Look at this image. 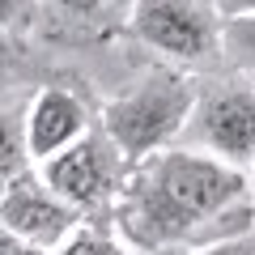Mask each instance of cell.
Here are the masks:
<instances>
[{"label": "cell", "mask_w": 255, "mask_h": 255, "mask_svg": "<svg viewBox=\"0 0 255 255\" xmlns=\"http://www.w3.org/2000/svg\"><path fill=\"white\" fill-rule=\"evenodd\" d=\"M111 226L136 255H196L255 234V191L247 170L170 145L132 162Z\"/></svg>", "instance_id": "cell-1"}, {"label": "cell", "mask_w": 255, "mask_h": 255, "mask_svg": "<svg viewBox=\"0 0 255 255\" xmlns=\"http://www.w3.org/2000/svg\"><path fill=\"white\" fill-rule=\"evenodd\" d=\"M196 90H200V77L174 64H157L124 94L102 102L98 124L128 162H140L157 149H170L183 136L191 107H196Z\"/></svg>", "instance_id": "cell-2"}, {"label": "cell", "mask_w": 255, "mask_h": 255, "mask_svg": "<svg viewBox=\"0 0 255 255\" xmlns=\"http://www.w3.org/2000/svg\"><path fill=\"white\" fill-rule=\"evenodd\" d=\"M183 149L230 162L238 170L255 166V81L238 73H213L200 77L196 107L179 136Z\"/></svg>", "instance_id": "cell-3"}, {"label": "cell", "mask_w": 255, "mask_h": 255, "mask_svg": "<svg viewBox=\"0 0 255 255\" xmlns=\"http://www.w3.org/2000/svg\"><path fill=\"white\" fill-rule=\"evenodd\" d=\"M128 170H132V162H128V157L119 153V145L102 132V124L90 128V132H85L77 145H68L64 153L38 162L43 183L55 196H64V200L73 204L85 221H94V226H107L111 221V209H115V200H119V187H124Z\"/></svg>", "instance_id": "cell-4"}, {"label": "cell", "mask_w": 255, "mask_h": 255, "mask_svg": "<svg viewBox=\"0 0 255 255\" xmlns=\"http://www.w3.org/2000/svg\"><path fill=\"white\" fill-rule=\"evenodd\" d=\"M128 38L174 68H221V13L209 0H136Z\"/></svg>", "instance_id": "cell-5"}, {"label": "cell", "mask_w": 255, "mask_h": 255, "mask_svg": "<svg viewBox=\"0 0 255 255\" xmlns=\"http://www.w3.org/2000/svg\"><path fill=\"white\" fill-rule=\"evenodd\" d=\"M0 226L43 251H60L85 226V217L64 196H55L38 170H30L0 196Z\"/></svg>", "instance_id": "cell-6"}, {"label": "cell", "mask_w": 255, "mask_h": 255, "mask_svg": "<svg viewBox=\"0 0 255 255\" xmlns=\"http://www.w3.org/2000/svg\"><path fill=\"white\" fill-rule=\"evenodd\" d=\"M90 128H94V115L77 85L43 81L34 90V98H30V115H26V145H30L34 166L64 153L68 145H77Z\"/></svg>", "instance_id": "cell-7"}, {"label": "cell", "mask_w": 255, "mask_h": 255, "mask_svg": "<svg viewBox=\"0 0 255 255\" xmlns=\"http://www.w3.org/2000/svg\"><path fill=\"white\" fill-rule=\"evenodd\" d=\"M136 0H38V34L55 47H98L128 34Z\"/></svg>", "instance_id": "cell-8"}, {"label": "cell", "mask_w": 255, "mask_h": 255, "mask_svg": "<svg viewBox=\"0 0 255 255\" xmlns=\"http://www.w3.org/2000/svg\"><path fill=\"white\" fill-rule=\"evenodd\" d=\"M34 90H4L0 94V196L34 170V157L26 145V115Z\"/></svg>", "instance_id": "cell-9"}, {"label": "cell", "mask_w": 255, "mask_h": 255, "mask_svg": "<svg viewBox=\"0 0 255 255\" xmlns=\"http://www.w3.org/2000/svg\"><path fill=\"white\" fill-rule=\"evenodd\" d=\"M221 68L255 81V13L221 17Z\"/></svg>", "instance_id": "cell-10"}, {"label": "cell", "mask_w": 255, "mask_h": 255, "mask_svg": "<svg viewBox=\"0 0 255 255\" xmlns=\"http://www.w3.org/2000/svg\"><path fill=\"white\" fill-rule=\"evenodd\" d=\"M38 60L30 55L26 38L0 30V94L4 90H34Z\"/></svg>", "instance_id": "cell-11"}, {"label": "cell", "mask_w": 255, "mask_h": 255, "mask_svg": "<svg viewBox=\"0 0 255 255\" xmlns=\"http://www.w3.org/2000/svg\"><path fill=\"white\" fill-rule=\"evenodd\" d=\"M55 255H132V247H128L119 234H111L107 226L85 221V226L77 230V234L68 238V243H64Z\"/></svg>", "instance_id": "cell-12"}, {"label": "cell", "mask_w": 255, "mask_h": 255, "mask_svg": "<svg viewBox=\"0 0 255 255\" xmlns=\"http://www.w3.org/2000/svg\"><path fill=\"white\" fill-rule=\"evenodd\" d=\"M38 26V0H0V30L26 38Z\"/></svg>", "instance_id": "cell-13"}, {"label": "cell", "mask_w": 255, "mask_h": 255, "mask_svg": "<svg viewBox=\"0 0 255 255\" xmlns=\"http://www.w3.org/2000/svg\"><path fill=\"white\" fill-rule=\"evenodd\" d=\"M196 255H255V234H243V238H230V243H213Z\"/></svg>", "instance_id": "cell-14"}, {"label": "cell", "mask_w": 255, "mask_h": 255, "mask_svg": "<svg viewBox=\"0 0 255 255\" xmlns=\"http://www.w3.org/2000/svg\"><path fill=\"white\" fill-rule=\"evenodd\" d=\"M0 255H55V251H43V247H34V243H26V238H17V234H9V230L0 226Z\"/></svg>", "instance_id": "cell-15"}, {"label": "cell", "mask_w": 255, "mask_h": 255, "mask_svg": "<svg viewBox=\"0 0 255 255\" xmlns=\"http://www.w3.org/2000/svg\"><path fill=\"white\" fill-rule=\"evenodd\" d=\"M209 4L221 17H251L255 13V0H209Z\"/></svg>", "instance_id": "cell-16"}, {"label": "cell", "mask_w": 255, "mask_h": 255, "mask_svg": "<svg viewBox=\"0 0 255 255\" xmlns=\"http://www.w3.org/2000/svg\"><path fill=\"white\" fill-rule=\"evenodd\" d=\"M251 191H255V170H251Z\"/></svg>", "instance_id": "cell-17"}]
</instances>
